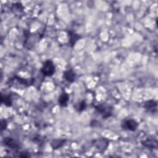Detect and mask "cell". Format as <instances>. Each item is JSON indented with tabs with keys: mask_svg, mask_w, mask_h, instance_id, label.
<instances>
[{
	"mask_svg": "<svg viewBox=\"0 0 158 158\" xmlns=\"http://www.w3.org/2000/svg\"><path fill=\"white\" fill-rule=\"evenodd\" d=\"M96 112L101 115L103 119H107L112 115L113 107L106 104H99L95 106Z\"/></svg>",
	"mask_w": 158,
	"mask_h": 158,
	"instance_id": "cell-1",
	"label": "cell"
},
{
	"mask_svg": "<svg viewBox=\"0 0 158 158\" xmlns=\"http://www.w3.org/2000/svg\"><path fill=\"white\" fill-rule=\"evenodd\" d=\"M40 71H41V73L44 77L52 76L56 72V67L53 62L51 60H46L43 63Z\"/></svg>",
	"mask_w": 158,
	"mask_h": 158,
	"instance_id": "cell-2",
	"label": "cell"
},
{
	"mask_svg": "<svg viewBox=\"0 0 158 158\" xmlns=\"http://www.w3.org/2000/svg\"><path fill=\"white\" fill-rule=\"evenodd\" d=\"M93 146L101 152H104L109 145V140L106 138H99L93 140Z\"/></svg>",
	"mask_w": 158,
	"mask_h": 158,
	"instance_id": "cell-3",
	"label": "cell"
},
{
	"mask_svg": "<svg viewBox=\"0 0 158 158\" xmlns=\"http://www.w3.org/2000/svg\"><path fill=\"white\" fill-rule=\"evenodd\" d=\"M138 127V123L134 119H126L121 123V127L123 130L130 131H135Z\"/></svg>",
	"mask_w": 158,
	"mask_h": 158,
	"instance_id": "cell-4",
	"label": "cell"
},
{
	"mask_svg": "<svg viewBox=\"0 0 158 158\" xmlns=\"http://www.w3.org/2000/svg\"><path fill=\"white\" fill-rule=\"evenodd\" d=\"M2 143L6 146L12 150L17 151L20 149L19 143L12 137H5L2 140Z\"/></svg>",
	"mask_w": 158,
	"mask_h": 158,
	"instance_id": "cell-5",
	"label": "cell"
},
{
	"mask_svg": "<svg viewBox=\"0 0 158 158\" xmlns=\"http://www.w3.org/2000/svg\"><path fill=\"white\" fill-rule=\"evenodd\" d=\"M141 144L149 149H157L158 147V142L156 138L153 137L147 138L141 141Z\"/></svg>",
	"mask_w": 158,
	"mask_h": 158,
	"instance_id": "cell-6",
	"label": "cell"
},
{
	"mask_svg": "<svg viewBox=\"0 0 158 158\" xmlns=\"http://www.w3.org/2000/svg\"><path fill=\"white\" fill-rule=\"evenodd\" d=\"M143 107L148 112L154 114L157 112V103L155 100L153 99L148 100L144 102Z\"/></svg>",
	"mask_w": 158,
	"mask_h": 158,
	"instance_id": "cell-7",
	"label": "cell"
},
{
	"mask_svg": "<svg viewBox=\"0 0 158 158\" xmlns=\"http://www.w3.org/2000/svg\"><path fill=\"white\" fill-rule=\"evenodd\" d=\"M67 35L69 38V44L72 48L73 47L77 41L81 38V36L79 34L77 33L73 30H68Z\"/></svg>",
	"mask_w": 158,
	"mask_h": 158,
	"instance_id": "cell-8",
	"label": "cell"
},
{
	"mask_svg": "<svg viewBox=\"0 0 158 158\" xmlns=\"http://www.w3.org/2000/svg\"><path fill=\"white\" fill-rule=\"evenodd\" d=\"M64 78L69 83H73L75 81L76 74L72 69H67L63 73Z\"/></svg>",
	"mask_w": 158,
	"mask_h": 158,
	"instance_id": "cell-9",
	"label": "cell"
},
{
	"mask_svg": "<svg viewBox=\"0 0 158 158\" xmlns=\"http://www.w3.org/2000/svg\"><path fill=\"white\" fill-rule=\"evenodd\" d=\"M69 100V95L66 92H63L60 94L58 98V104L60 107H66Z\"/></svg>",
	"mask_w": 158,
	"mask_h": 158,
	"instance_id": "cell-10",
	"label": "cell"
},
{
	"mask_svg": "<svg viewBox=\"0 0 158 158\" xmlns=\"http://www.w3.org/2000/svg\"><path fill=\"white\" fill-rule=\"evenodd\" d=\"M66 139H54L52 140L50 145L52 149L56 150L62 147L66 143Z\"/></svg>",
	"mask_w": 158,
	"mask_h": 158,
	"instance_id": "cell-11",
	"label": "cell"
},
{
	"mask_svg": "<svg viewBox=\"0 0 158 158\" xmlns=\"http://www.w3.org/2000/svg\"><path fill=\"white\" fill-rule=\"evenodd\" d=\"M86 106L87 104L85 100H81L75 103V104L74 105V108L75 110L78 112H81L86 109Z\"/></svg>",
	"mask_w": 158,
	"mask_h": 158,
	"instance_id": "cell-12",
	"label": "cell"
},
{
	"mask_svg": "<svg viewBox=\"0 0 158 158\" xmlns=\"http://www.w3.org/2000/svg\"><path fill=\"white\" fill-rule=\"evenodd\" d=\"M1 103L4 104L5 106L7 107H10L12 104V99L10 95L7 94H2L1 95Z\"/></svg>",
	"mask_w": 158,
	"mask_h": 158,
	"instance_id": "cell-13",
	"label": "cell"
},
{
	"mask_svg": "<svg viewBox=\"0 0 158 158\" xmlns=\"http://www.w3.org/2000/svg\"><path fill=\"white\" fill-rule=\"evenodd\" d=\"M12 9L14 12V13H17V12L20 13L21 12H23V7L21 3L16 2L14 4H13Z\"/></svg>",
	"mask_w": 158,
	"mask_h": 158,
	"instance_id": "cell-14",
	"label": "cell"
},
{
	"mask_svg": "<svg viewBox=\"0 0 158 158\" xmlns=\"http://www.w3.org/2000/svg\"><path fill=\"white\" fill-rule=\"evenodd\" d=\"M33 141L36 143L37 144H41L43 143V137L41 136L40 135L35 136V138H33Z\"/></svg>",
	"mask_w": 158,
	"mask_h": 158,
	"instance_id": "cell-15",
	"label": "cell"
},
{
	"mask_svg": "<svg viewBox=\"0 0 158 158\" xmlns=\"http://www.w3.org/2000/svg\"><path fill=\"white\" fill-rule=\"evenodd\" d=\"M0 125H1V128L2 131L6 130L7 127V122L6 120L1 119V122H0Z\"/></svg>",
	"mask_w": 158,
	"mask_h": 158,
	"instance_id": "cell-16",
	"label": "cell"
},
{
	"mask_svg": "<svg viewBox=\"0 0 158 158\" xmlns=\"http://www.w3.org/2000/svg\"><path fill=\"white\" fill-rule=\"evenodd\" d=\"M20 154H19V155L18 156L20 157H29L30 156V155L28 152H25V151L20 152Z\"/></svg>",
	"mask_w": 158,
	"mask_h": 158,
	"instance_id": "cell-17",
	"label": "cell"
}]
</instances>
